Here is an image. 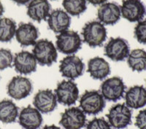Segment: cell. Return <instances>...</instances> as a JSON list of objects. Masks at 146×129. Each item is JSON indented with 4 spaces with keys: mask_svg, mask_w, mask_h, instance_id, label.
Masks as SVG:
<instances>
[{
    "mask_svg": "<svg viewBox=\"0 0 146 129\" xmlns=\"http://www.w3.org/2000/svg\"><path fill=\"white\" fill-rule=\"evenodd\" d=\"M135 126L138 129H146V109L141 110L136 116Z\"/></svg>",
    "mask_w": 146,
    "mask_h": 129,
    "instance_id": "cell-29",
    "label": "cell"
},
{
    "mask_svg": "<svg viewBox=\"0 0 146 129\" xmlns=\"http://www.w3.org/2000/svg\"><path fill=\"white\" fill-rule=\"evenodd\" d=\"M56 49L60 53L66 55H72L81 48L82 40L77 32L66 30L56 36Z\"/></svg>",
    "mask_w": 146,
    "mask_h": 129,
    "instance_id": "cell-4",
    "label": "cell"
},
{
    "mask_svg": "<svg viewBox=\"0 0 146 129\" xmlns=\"http://www.w3.org/2000/svg\"><path fill=\"white\" fill-rule=\"evenodd\" d=\"M0 129H1V128H0Z\"/></svg>",
    "mask_w": 146,
    "mask_h": 129,
    "instance_id": "cell-35",
    "label": "cell"
},
{
    "mask_svg": "<svg viewBox=\"0 0 146 129\" xmlns=\"http://www.w3.org/2000/svg\"><path fill=\"white\" fill-rule=\"evenodd\" d=\"M50 7L48 0H31L27 6V15L32 20L40 23L48 18Z\"/></svg>",
    "mask_w": 146,
    "mask_h": 129,
    "instance_id": "cell-19",
    "label": "cell"
},
{
    "mask_svg": "<svg viewBox=\"0 0 146 129\" xmlns=\"http://www.w3.org/2000/svg\"><path fill=\"white\" fill-rule=\"evenodd\" d=\"M127 64L132 71H143L146 69V51L143 49L131 50L127 57Z\"/></svg>",
    "mask_w": 146,
    "mask_h": 129,
    "instance_id": "cell-23",
    "label": "cell"
},
{
    "mask_svg": "<svg viewBox=\"0 0 146 129\" xmlns=\"http://www.w3.org/2000/svg\"><path fill=\"white\" fill-rule=\"evenodd\" d=\"M105 107V99L100 91H86L80 99V108L85 114L95 115L102 111Z\"/></svg>",
    "mask_w": 146,
    "mask_h": 129,
    "instance_id": "cell-3",
    "label": "cell"
},
{
    "mask_svg": "<svg viewBox=\"0 0 146 129\" xmlns=\"http://www.w3.org/2000/svg\"><path fill=\"white\" fill-rule=\"evenodd\" d=\"M126 105L131 109H137L146 105V88L143 85H135L125 93Z\"/></svg>",
    "mask_w": 146,
    "mask_h": 129,
    "instance_id": "cell-20",
    "label": "cell"
},
{
    "mask_svg": "<svg viewBox=\"0 0 146 129\" xmlns=\"http://www.w3.org/2000/svg\"><path fill=\"white\" fill-rule=\"evenodd\" d=\"M85 64L81 58L70 55L60 61L59 71L62 75L71 80L83 75Z\"/></svg>",
    "mask_w": 146,
    "mask_h": 129,
    "instance_id": "cell-9",
    "label": "cell"
},
{
    "mask_svg": "<svg viewBox=\"0 0 146 129\" xmlns=\"http://www.w3.org/2000/svg\"><path fill=\"white\" fill-rule=\"evenodd\" d=\"M32 53L37 64L41 66H51L58 58L56 48L51 41L46 39L36 41L34 45Z\"/></svg>",
    "mask_w": 146,
    "mask_h": 129,
    "instance_id": "cell-2",
    "label": "cell"
},
{
    "mask_svg": "<svg viewBox=\"0 0 146 129\" xmlns=\"http://www.w3.org/2000/svg\"><path fill=\"white\" fill-rule=\"evenodd\" d=\"M135 37L139 43L146 45V20L137 23L135 28Z\"/></svg>",
    "mask_w": 146,
    "mask_h": 129,
    "instance_id": "cell-27",
    "label": "cell"
},
{
    "mask_svg": "<svg viewBox=\"0 0 146 129\" xmlns=\"http://www.w3.org/2000/svg\"><path fill=\"white\" fill-rule=\"evenodd\" d=\"M13 58L11 50L0 48V70L6 69L11 67Z\"/></svg>",
    "mask_w": 146,
    "mask_h": 129,
    "instance_id": "cell-26",
    "label": "cell"
},
{
    "mask_svg": "<svg viewBox=\"0 0 146 129\" xmlns=\"http://www.w3.org/2000/svg\"><path fill=\"white\" fill-rule=\"evenodd\" d=\"M121 15L129 22H139L146 15V8L141 0H123Z\"/></svg>",
    "mask_w": 146,
    "mask_h": 129,
    "instance_id": "cell-12",
    "label": "cell"
},
{
    "mask_svg": "<svg viewBox=\"0 0 146 129\" xmlns=\"http://www.w3.org/2000/svg\"><path fill=\"white\" fill-rule=\"evenodd\" d=\"M126 85L119 77L105 79L100 86V93L104 99L110 101H117L123 97Z\"/></svg>",
    "mask_w": 146,
    "mask_h": 129,
    "instance_id": "cell-7",
    "label": "cell"
},
{
    "mask_svg": "<svg viewBox=\"0 0 146 129\" xmlns=\"http://www.w3.org/2000/svg\"><path fill=\"white\" fill-rule=\"evenodd\" d=\"M12 1L19 5H24L29 3L31 0H12Z\"/></svg>",
    "mask_w": 146,
    "mask_h": 129,
    "instance_id": "cell-31",
    "label": "cell"
},
{
    "mask_svg": "<svg viewBox=\"0 0 146 129\" xmlns=\"http://www.w3.org/2000/svg\"><path fill=\"white\" fill-rule=\"evenodd\" d=\"M121 7L115 2H105L99 7L97 18L104 25H114L120 20Z\"/></svg>",
    "mask_w": 146,
    "mask_h": 129,
    "instance_id": "cell-15",
    "label": "cell"
},
{
    "mask_svg": "<svg viewBox=\"0 0 146 129\" xmlns=\"http://www.w3.org/2000/svg\"><path fill=\"white\" fill-rule=\"evenodd\" d=\"M107 0H86V2L92 4L93 5H101L105 3Z\"/></svg>",
    "mask_w": 146,
    "mask_h": 129,
    "instance_id": "cell-30",
    "label": "cell"
},
{
    "mask_svg": "<svg viewBox=\"0 0 146 129\" xmlns=\"http://www.w3.org/2000/svg\"><path fill=\"white\" fill-rule=\"evenodd\" d=\"M86 116L80 107H70L61 114L60 125L64 129H81L86 126Z\"/></svg>",
    "mask_w": 146,
    "mask_h": 129,
    "instance_id": "cell-10",
    "label": "cell"
},
{
    "mask_svg": "<svg viewBox=\"0 0 146 129\" xmlns=\"http://www.w3.org/2000/svg\"><path fill=\"white\" fill-rule=\"evenodd\" d=\"M18 115V107L12 100L0 101V121L4 123H13L15 122Z\"/></svg>",
    "mask_w": 146,
    "mask_h": 129,
    "instance_id": "cell-22",
    "label": "cell"
},
{
    "mask_svg": "<svg viewBox=\"0 0 146 129\" xmlns=\"http://www.w3.org/2000/svg\"><path fill=\"white\" fill-rule=\"evenodd\" d=\"M47 21L50 30L54 33L60 34L68 30L71 24V18L62 9H56L50 12Z\"/></svg>",
    "mask_w": 146,
    "mask_h": 129,
    "instance_id": "cell-16",
    "label": "cell"
},
{
    "mask_svg": "<svg viewBox=\"0 0 146 129\" xmlns=\"http://www.w3.org/2000/svg\"><path fill=\"white\" fill-rule=\"evenodd\" d=\"M83 42L91 48L100 47L107 39V29L105 25L99 21L88 22L82 28Z\"/></svg>",
    "mask_w": 146,
    "mask_h": 129,
    "instance_id": "cell-1",
    "label": "cell"
},
{
    "mask_svg": "<svg viewBox=\"0 0 146 129\" xmlns=\"http://www.w3.org/2000/svg\"><path fill=\"white\" fill-rule=\"evenodd\" d=\"M16 23L11 18H0V42H7L13 40L16 32Z\"/></svg>",
    "mask_w": 146,
    "mask_h": 129,
    "instance_id": "cell-24",
    "label": "cell"
},
{
    "mask_svg": "<svg viewBox=\"0 0 146 129\" xmlns=\"http://www.w3.org/2000/svg\"><path fill=\"white\" fill-rule=\"evenodd\" d=\"M87 71L93 79L102 80L110 74V66L103 58L94 57L88 61Z\"/></svg>",
    "mask_w": 146,
    "mask_h": 129,
    "instance_id": "cell-21",
    "label": "cell"
},
{
    "mask_svg": "<svg viewBox=\"0 0 146 129\" xmlns=\"http://www.w3.org/2000/svg\"><path fill=\"white\" fill-rule=\"evenodd\" d=\"M13 66L17 72L27 75L36 71L37 62L33 53L23 50L15 54Z\"/></svg>",
    "mask_w": 146,
    "mask_h": 129,
    "instance_id": "cell-14",
    "label": "cell"
},
{
    "mask_svg": "<svg viewBox=\"0 0 146 129\" xmlns=\"http://www.w3.org/2000/svg\"><path fill=\"white\" fill-rule=\"evenodd\" d=\"M33 89L32 81L25 77L16 76L12 78L7 85V94L15 100L27 98Z\"/></svg>",
    "mask_w": 146,
    "mask_h": 129,
    "instance_id": "cell-11",
    "label": "cell"
},
{
    "mask_svg": "<svg viewBox=\"0 0 146 129\" xmlns=\"http://www.w3.org/2000/svg\"><path fill=\"white\" fill-rule=\"evenodd\" d=\"M18 119L19 124L24 129H38L43 121L41 112L30 105L22 109Z\"/></svg>",
    "mask_w": 146,
    "mask_h": 129,
    "instance_id": "cell-18",
    "label": "cell"
},
{
    "mask_svg": "<svg viewBox=\"0 0 146 129\" xmlns=\"http://www.w3.org/2000/svg\"><path fill=\"white\" fill-rule=\"evenodd\" d=\"M86 129H112L109 122L105 118H95L86 124Z\"/></svg>",
    "mask_w": 146,
    "mask_h": 129,
    "instance_id": "cell-28",
    "label": "cell"
},
{
    "mask_svg": "<svg viewBox=\"0 0 146 129\" xmlns=\"http://www.w3.org/2000/svg\"><path fill=\"white\" fill-rule=\"evenodd\" d=\"M56 94L50 89L40 90L35 94L33 99L35 107L44 114L52 112L57 107Z\"/></svg>",
    "mask_w": 146,
    "mask_h": 129,
    "instance_id": "cell-13",
    "label": "cell"
},
{
    "mask_svg": "<svg viewBox=\"0 0 146 129\" xmlns=\"http://www.w3.org/2000/svg\"><path fill=\"white\" fill-rule=\"evenodd\" d=\"M53 1H55V0H53Z\"/></svg>",
    "mask_w": 146,
    "mask_h": 129,
    "instance_id": "cell-34",
    "label": "cell"
},
{
    "mask_svg": "<svg viewBox=\"0 0 146 129\" xmlns=\"http://www.w3.org/2000/svg\"><path fill=\"white\" fill-rule=\"evenodd\" d=\"M129 53V43L121 37H111L105 46V55L112 61H124Z\"/></svg>",
    "mask_w": 146,
    "mask_h": 129,
    "instance_id": "cell-8",
    "label": "cell"
},
{
    "mask_svg": "<svg viewBox=\"0 0 146 129\" xmlns=\"http://www.w3.org/2000/svg\"><path fill=\"white\" fill-rule=\"evenodd\" d=\"M39 31L32 23H21L16 29L15 37L23 47L35 45L39 37Z\"/></svg>",
    "mask_w": 146,
    "mask_h": 129,
    "instance_id": "cell-17",
    "label": "cell"
},
{
    "mask_svg": "<svg viewBox=\"0 0 146 129\" xmlns=\"http://www.w3.org/2000/svg\"><path fill=\"white\" fill-rule=\"evenodd\" d=\"M42 129H62L61 128L58 127V126H55V125H46V126H45L43 127V128Z\"/></svg>",
    "mask_w": 146,
    "mask_h": 129,
    "instance_id": "cell-32",
    "label": "cell"
},
{
    "mask_svg": "<svg viewBox=\"0 0 146 129\" xmlns=\"http://www.w3.org/2000/svg\"><path fill=\"white\" fill-rule=\"evenodd\" d=\"M55 94L58 103L70 107L74 105L79 99V89L76 83L71 79L63 80L57 85Z\"/></svg>",
    "mask_w": 146,
    "mask_h": 129,
    "instance_id": "cell-6",
    "label": "cell"
},
{
    "mask_svg": "<svg viewBox=\"0 0 146 129\" xmlns=\"http://www.w3.org/2000/svg\"><path fill=\"white\" fill-rule=\"evenodd\" d=\"M62 5L66 13L72 16H79L87 8L86 0H63Z\"/></svg>",
    "mask_w": 146,
    "mask_h": 129,
    "instance_id": "cell-25",
    "label": "cell"
},
{
    "mask_svg": "<svg viewBox=\"0 0 146 129\" xmlns=\"http://www.w3.org/2000/svg\"><path fill=\"white\" fill-rule=\"evenodd\" d=\"M108 122L115 129H123L131 123V113L130 108L125 104H118L112 107L107 114Z\"/></svg>",
    "mask_w": 146,
    "mask_h": 129,
    "instance_id": "cell-5",
    "label": "cell"
},
{
    "mask_svg": "<svg viewBox=\"0 0 146 129\" xmlns=\"http://www.w3.org/2000/svg\"><path fill=\"white\" fill-rule=\"evenodd\" d=\"M4 11H5V9H4L3 5H2V2H0V18H1V16H2V14H3Z\"/></svg>",
    "mask_w": 146,
    "mask_h": 129,
    "instance_id": "cell-33",
    "label": "cell"
}]
</instances>
